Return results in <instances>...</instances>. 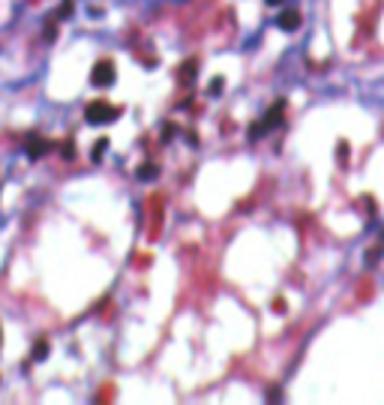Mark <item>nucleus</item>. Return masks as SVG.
I'll list each match as a JSON object with an SVG mask.
<instances>
[{"label": "nucleus", "mask_w": 384, "mask_h": 405, "mask_svg": "<svg viewBox=\"0 0 384 405\" xmlns=\"http://www.w3.org/2000/svg\"><path fill=\"white\" fill-rule=\"evenodd\" d=\"M84 117H88V124H111V120H117L120 117V108L111 105V102H105V99H96V102H90L88 111H84Z\"/></svg>", "instance_id": "obj_1"}, {"label": "nucleus", "mask_w": 384, "mask_h": 405, "mask_svg": "<svg viewBox=\"0 0 384 405\" xmlns=\"http://www.w3.org/2000/svg\"><path fill=\"white\" fill-rule=\"evenodd\" d=\"M114 63L111 60H99L93 69H90V81L96 84V87H108V84H114Z\"/></svg>", "instance_id": "obj_2"}, {"label": "nucleus", "mask_w": 384, "mask_h": 405, "mask_svg": "<svg viewBox=\"0 0 384 405\" xmlns=\"http://www.w3.org/2000/svg\"><path fill=\"white\" fill-rule=\"evenodd\" d=\"M280 27L282 30H297L300 27V12L297 9H285L280 15Z\"/></svg>", "instance_id": "obj_3"}, {"label": "nucleus", "mask_w": 384, "mask_h": 405, "mask_svg": "<svg viewBox=\"0 0 384 405\" xmlns=\"http://www.w3.org/2000/svg\"><path fill=\"white\" fill-rule=\"evenodd\" d=\"M195 75H198V63H195V60H183V66L177 72V81H180V84H189Z\"/></svg>", "instance_id": "obj_4"}, {"label": "nucleus", "mask_w": 384, "mask_h": 405, "mask_svg": "<svg viewBox=\"0 0 384 405\" xmlns=\"http://www.w3.org/2000/svg\"><path fill=\"white\" fill-rule=\"evenodd\" d=\"M282 111H285V99H276V102H273V108H270V114L264 117V129H267V126L282 124Z\"/></svg>", "instance_id": "obj_5"}, {"label": "nucleus", "mask_w": 384, "mask_h": 405, "mask_svg": "<svg viewBox=\"0 0 384 405\" xmlns=\"http://www.w3.org/2000/svg\"><path fill=\"white\" fill-rule=\"evenodd\" d=\"M48 147H51V144H48V141H42V138H30V141H27V153H30V156H42Z\"/></svg>", "instance_id": "obj_6"}, {"label": "nucleus", "mask_w": 384, "mask_h": 405, "mask_svg": "<svg viewBox=\"0 0 384 405\" xmlns=\"http://www.w3.org/2000/svg\"><path fill=\"white\" fill-rule=\"evenodd\" d=\"M156 171H159L156 165H150V162H147V165H141V168H138V177H141V180H144V177H156Z\"/></svg>", "instance_id": "obj_7"}, {"label": "nucleus", "mask_w": 384, "mask_h": 405, "mask_svg": "<svg viewBox=\"0 0 384 405\" xmlns=\"http://www.w3.org/2000/svg\"><path fill=\"white\" fill-rule=\"evenodd\" d=\"M45 354H48V342L42 339V342H39V345H36V348H33V357H39V360H42Z\"/></svg>", "instance_id": "obj_8"}, {"label": "nucleus", "mask_w": 384, "mask_h": 405, "mask_svg": "<svg viewBox=\"0 0 384 405\" xmlns=\"http://www.w3.org/2000/svg\"><path fill=\"white\" fill-rule=\"evenodd\" d=\"M222 87H225V78H213L210 81V93H222Z\"/></svg>", "instance_id": "obj_9"}, {"label": "nucleus", "mask_w": 384, "mask_h": 405, "mask_svg": "<svg viewBox=\"0 0 384 405\" xmlns=\"http://www.w3.org/2000/svg\"><path fill=\"white\" fill-rule=\"evenodd\" d=\"M105 144H108V141L102 138V141H99V144H96V147H93V159H99V153H102V150H105Z\"/></svg>", "instance_id": "obj_10"}, {"label": "nucleus", "mask_w": 384, "mask_h": 405, "mask_svg": "<svg viewBox=\"0 0 384 405\" xmlns=\"http://www.w3.org/2000/svg\"><path fill=\"white\" fill-rule=\"evenodd\" d=\"M273 309H276V312H285V300H273Z\"/></svg>", "instance_id": "obj_11"}, {"label": "nucleus", "mask_w": 384, "mask_h": 405, "mask_svg": "<svg viewBox=\"0 0 384 405\" xmlns=\"http://www.w3.org/2000/svg\"><path fill=\"white\" fill-rule=\"evenodd\" d=\"M267 3H280V0H267Z\"/></svg>", "instance_id": "obj_12"}]
</instances>
